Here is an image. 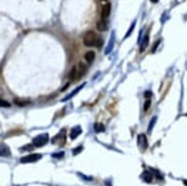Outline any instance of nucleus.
<instances>
[{
  "label": "nucleus",
  "instance_id": "obj_2",
  "mask_svg": "<svg viewBox=\"0 0 187 186\" xmlns=\"http://www.w3.org/2000/svg\"><path fill=\"white\" fill-rule=\"evenodd\" d=\"M85 71H86V66H85L84 64L75 65V66L71 68V70H70L67 78H69L70 81H75V80H77L79 78H81V76L85 74Z\"/></svg>",
  "mask_w": 187,
  "mask_h": 186
},
{
  "label": "nucleus",
  "instance_id": "obj_15",
  "mask_svg": "<svg viewBox=\"0 0 187 186\" xmlns=\"http://www.w3.org/2000/svg\"><path fill=\"white\" fill-rule=\"evenodd\" d=\"M10 103L4 100V99H0V108H10Z\"/></svg>",
  "mask_w": 187,
  "mask_h": 186
},
{
  "label": "nucleus",
  "instance_id": "obj_10",
  "mask_svg": "<svg viewBox=\"0 0 187 186\" xmlns=\"http://www.w3.org/2000/svg\"><path fill=\"white\" fill-rule=\"evenodd\" d=\"M141 179L144 181H146V182H151L152 181V174H151V171H144L142 175H141Z\"/></svg>",
  "mask_w": 187,
  "mask_h": 186
},
{
  "label": "nucleus",
  "instance_id": "obj_7",
  "mask_svg": "<svg viewBox=\"0 0 187 186\" xmlns=\"http://www.w3.org/2000/svg\"><path fill=\"white\" fill-rule=\"evenodd\" d=\"M0 156H3V157L11 156V151L5 144H0Z\"/></svg>",
  "mask_w": 187,
  "mask_h": 186
},
{
  "label": "nucleus",
  "instance_id": "obj_9",
  "mask_svg": "<svg viewBox=\"0 0 187 186\" xmlns=\"http://www.w3.org/2000/svg\"><path fill=\"white\" fill-rule=\"evenodd\" d=\"M85 60H86V63L87 64H91L94 60H95V53L94 51H87L86 54H85Z\"/></svg>",
  "mask_w": 187,
  "mask_h": 186
},
{
  "label": "nucleus",
  "instance_id": "obj_16",
  "mask_svg": "<svg viewBox=\"0 0 187 186\" xmlns=\"http://www.w3.org/2000/svg\"><path fill=\"white\" fill-rule=\"evenodd\" d=\"M156 120H157V119H156V116H155V117H152L151 122L149 124V129H147V130H149V132H151V131H152V129H154V125L156 124Z\"/></svg>",
  "mask_w": 187,
  "mask_h": 186
},
{
  "label": "nucleus",
  "instance_id": "obj_20",
  "mask_svg": "<svg viewBox=\"0 0 187 186\" xmlns=\"http://www.w3.org/2000/svg\"><path fill=\"white\" fill-rule=\"evenodd\" d=\"M81 151H82V146H79V148H76V149L72 151V154H74V155H77V154L81 153Z\"/></svg>",
  "mask_w": 187,
  "mask_h": 186
},
{
  "label": "nucleus",
  "instance_id": "obj_17",
  "mask_svg": "<svg viewBox=\"0 0 187 186\" xmlns=\"http://www.w3.org/2000/svg\"><path fill=\"white\" fill-rule=\"evenodd\" d=\"M95 130H96L98 132H100V131L102 132V131L105 130V127H104V125H102V124H95Z\"/></svg>",
  "mask_w": 187,
  "mask_h": 186
},
{
  "label": "nucleus",
  "instance_id": "obj_11",
  "mask_svg": "<svg viewBox=\"0 0 187 186\" xmlns=\"http://www.w3.org/2000/svg\"><path fill=\"white\" fill-rule=\"evenodd\" d=\"M84 86H85V84H82V85H80L79 87H76V89H75V90H74L72 92H70V94H69V95H67V96H66L65 99H63V101H66V100H69V99H71V98H72L74 95H76V94H77V92H79V91H80V90H81V89H82Z\"/></svg>",
  "mask_w": 187,
  "mask_h": 186
},
{
  "label": "nucleus",
  "instance_id": "obj_3",
  "mask_svg": "<svg viewBox=\"0 0 187 186\" xmlns=\"http://www.w3.org/2000/svg\"><path fill=\"white\" fill-rule=\"evenodd\" d=\"M49 143V135L48 134H42V135H37L33 139V146L34 148H42Z\"/></svg>",
  "mask_w": 187,
  "mask_h": 186
},
{
  "label": "nucleus",
  "instance_id": "obj_13",
  "mask_svg": "<svg viewBox=\"0 0 187 186\" xmlns=\"http://www.w3.org/2000/svg\"><path fill=\"white\" fill-rule=\"evenodd\" d=\"M98 29L100 30V31H106L107 30V21L106 20H101V21H99L98 23Z\"/></svg>",
  "mask_w": 187,
  "mask_h": 186
},
{
  "label": "nucleus",
  "instance_id": "obj_18",
  "mask_svg": "<svg viewBox=\"0 0 187 186\" xmlns=\"http://www.w3.org/2000/svg\"><path fill=\"white\" fill-rule=\"evenodd\" d=\"M150 105H151V100H149V99H147V100H146V103H145V108H144V110H145V111H147V110H149V108H150Z\"/></svg>",
  "mask_w": 187,
  "mask_h": 186
},
{
  "label": "nucleus",
  "instance_id": "obj_24",
  "mask_svg": "<svg viewBox=\"0 0 187 186\" xmlns=\"http://www.w3.org/2000/svg\"><path fill=\"white\" fill-rule=\"evenodd\" d=\"M150 2H151V3H154V4H156V3L159 2V0H150Z\"/></svg>",
  "mask_w": 187,
  "mask_h": 186
},
{
  "label": "nucleus",
  "instance_id": "obj_4",
  "mask_svg": "<svg viewBox=\"0 0 187 186\" xmlns=\"http://www.w3.org/2000/svg\"><path fill=\"white\" fill-rule=\"evenodd\" d=\"M42 155L41 154H29L26 156H23L20 159V162L21 164H31V162H36L39 160H41Z\"/></svg>",
  "mask_w": 187,
  "mask_h": 186
},
{
  "label": "nucleus",
  "instance_id": "obj_14",
  "mask_svg": "<svg viewBox=\"0 0 187 186\" xmlns=\"http://www.w3.org/2000/svg\"><path fill=\"white\" fill-rule=\"evenodd\" d=\"M14 103H15V105L24 108V106H28V105L30 104V100H20V99H15Z\"/></svg>",
  "mask_w": 187,
  "mask_h": 186
},
{
  "label": "nucleus",
  "instance_id": "obj_19",
  "mask_svg": "<svg viewBox=\"0 0 187 186\" xmlns=\"http://www.w3.org/2000/svg\"><path fill=\"white\" fill-rule=\"evenodd\" d=\"M34 146H33V144L31 145H25V148H21V151H28V150H31Z\"/></svg>",
  "mask_w": 187,
  "mask_h": 186
},
{
  "label": "nucleus",
  "instance_id": "obj_1",
  "mask_svg": "<svg viewBox=\"0 0 187 186\" xmlns=\"http://www.w3.org/2000/svg\"><path fill=\"white\" fill-rule=\"evenodd\" d=\"M82 42L87 48H100L102 45V39L95 31H87L82 38Z\"/></svg>",
  "mask_w": 187,
  "mask_h": 186
},
{
  "label": "nucleus",
  "instance_id": "obj_21",
  "mask_svg": "<svg viewBox=\"0 0 187 186\" xmlns=\"http://www.w3.org/2000/svg\"><path fill=\"white\" fill-rule=\"evenodd\" d=\"M64 155H65V154H64V153H63V151H61V153H56V154H54V155H53V156H54V157H56V159H59V157H60V159H61V157H63V156H64Z\"/></svg>",
  "mask_w": 187,
  "mask_h": 186
},
{
  "label": "nucleus",
  "instance_id": "obj_5",
  "mask_svg": "<svg viewBox=\"0 0 187 186\" xmlns=\"http://www.w3.org/2000/svg\"><path fill=\"white\" fill-rule=\"evenodd\" d=\"M137 144H138V148L141 149L142 151H145L149 146V143H147V137L145 134H140L137 136Z\"/></svg>",
  "mask_w": 187,
  "mask_h": 186
},
{
  "label": "nucleus",
  "instance_id": "obj_22",
  "mask_svg": "<svg viewBox=\"0 0 187 186\" xmlns=\"http://www.w3.org/2000/svg\"><path fill=\"white\" fill-rule=\"evenodd\" d=\"M133 26H135V23L132 24V26L130 28V30L127 31V34H126V36H125V38H128V36H130V34H131V33H132V30H133Z\"/></svg>",
  "mask_w": 187,
  "mask_h": 186
},
{
  "label": "nucleus",
  "instance_id": "obj_6",
  "mask_svg": "<svg viewBox=\"0 0 187 186\" xmlns=\"http://www.w3.org/2000/svg\"><path fill=\"white\" fill-rule=\"evenodd\" d=\"M110 14H111V4L106 3V4L102 7V10H101V16H102V19H104V20H106V19L110 16Z\"/></svg>",
  "mask_w": 187,
  "mask_h": 186
},
{
  "label": "nucleus",
  "instance_id": "obj_23",
  "mask_svg": "<svg viewBox=\"0 0 187 186\" xmlns=\"http://www.w3.org/2000/svg\"><path fill=\"white\" fill-rule=\"evenodd\" d=\"M159 44H160V40H157V41H156V44L154 45V49H152V51H155V50H156V48L159 46Z\"/></svg>",
  "mask_w": 187,
  "mask_h": 186
},
{
  "label": "nucleus",
  "instance_id": "obj_26",
  "mask_svg": "<svg viewBox=\"0 0 187 186\" xmlns=\"http://www.w3.org/2000/svg\"><path fill=\"white\" fill-rule=\"evenodd\" d=\"M104 2H105V0H104Z\"/></svg>",
  "mask_w": 187,
  "mask_h": 186
},
{
  "label": "nucleus",
  "instance_id": "obj_12",
  "mask_svg": "<svg viewBox=\"0 0 187 186\" xmlns=\"http://www.w3.org/2000/svg\"><path fill=\"white\" fill-rule=\"evenodd\" d=\"M149 36H150L149 33L144 36V40H142V42H141V49H140V51H141V53L147 48V45H149Z\"/></svg>",
  "mask_w": 187,
  "mask_h": 186
},
{
  "label": "nucleus",
  "instance_id": "obj_8",
  "mask_svg": "<svg viewBox=\"0 0 187 186\" xmlns=\"http://www.w3.org/2000/svg\"><path fill=\"white\" fill-rule=\"evenodd\" d=\"M81 132H82V130H81V127H80V126H75V127H72V129L70 130V139H71V140H75V139H76Z\"/></svg>",
  "mask_w": 187,
  "mask_h": 186
},
{
  "label": "nucleus",
  "instance_id": "obj_25",
  "mask_svg": "<svg viewBox=\"0 0 187 186\" xmlns=\"http://www.w3.org/2000/svg\"><path fill=\"white\" fill-rule=\"evenodd\" d=\"M183 185H185V186H187V180H185V181H183Z\"/></svg>",
  "mask_w": 187,
  "mask_h": 186
}]
</instances>
